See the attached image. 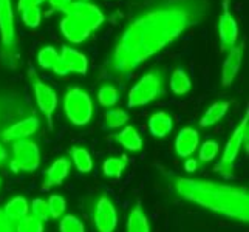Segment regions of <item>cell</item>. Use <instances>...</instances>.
Masks as SVG:
<instances>
[{"label": "cell", "instance_id": "obj_1", "mask_svg": "<svg viewBox=\"0 0 249 232\" xmlns=\"http://www.w3.org/2000/svg\"><path fill=\"white\" fill-rule=\"evenodd\" d=\"M201 0H174L145 11L127 25L108 59V70L118 77L128 76L147 59L175 42L203 19Z\"/></svg>", "mask_w": 249, "mask_h": 232}, {"label": "cell", "instance_id": "obj_14", "mask_svg": "<svg viewBox=\"0 0 249 232\" xmlns=\"http://www.w3.org/2000/svg\"><path fill=\"white\" fill-rule=\"evenodd\" d=\"M59 59L64 62L67 67L68 73H74V74H87L89 70V61L87 56L81 53L79 50L71 48V47H62L61 53H59Z\"/></svg>", "mask_w": 249, "mask_h": 232}, {"label": "cell", "instance_id": "obj_30", "mask_svg": "<svg viewBox=\"0 0 249 232\" xmlns=\"http://www.w3.org/2000/svg\"><path fill=\"white\" fill-rule=\"evenodd\" d=\"M22 22L25 27L28 28H37L42 22V11L40 8H27V10L20 11Z\"/></svg>", "mask_w": 249, "mask_h": 232}, {"label": "cell", "instance_id": "obj_36", "mask_svg": "<svg viewBox=\"0 0 249 232\" xmlns=\"http://www.w3.org/2000/svg\"><path fill=\"white\" fill-rule=\"evenodd\" d=\"M47 2H48V5L51 6V10H53V11H61L62 13L65 8L73 2V0H47Z\"/></svg>", "mask_w": 249, "mask_h": 232}, {"label": "cell", "instance_id": "obj_35", "mask_svg": "<svg viewBox=\"0 0 249 232\" xmlns=\"http://www.w3.org/2000/svg\"><path fill=\"white\" fill-rule=\"evenodd\" d=\"M0 232H16L14 223H11L5 217L3 211H0Z\"/></svg>", "mask_w": 249, "mask_h": 232}, {"label": "cell", "instance_id": "obj_22", "mask_svg": "<svg viewBox=\"0 0 249 232\" xmlns=\"http://www.w3.org/2000/svg\"><path fill=\"white\" fill-rule=\"evenodd\" d=\"M127 232H150L149 218L140 204H136L130 211V215L127 220Z\"/></svg>", "mask_w": 249, "mask_h": 232}, {"label": "cell", "instance_id": "obj_31", "mask_svg": "<svg viewBox=\"0 0 249 232\" xmlns=\"http://www.w3.org/2000/svg\"><path fill=\"white\" fill-rule=\"evenodd\" d=\"M218 150H220V147H218V143H217V141H212V140L204 141L203 145L200 147L198 157H200V160H201L203 162H209V161H212L213 158L217 157V155H218Z\"/></svg>", "mask_w": 249, "mask_h": 232}, {"label": "cell", "instance_id": "obj_34", "mask_svg": "<svg viewBox=\"0 0 249 232\" xmlns=\"http://www.w3.org/2000/svg\"><path fill=\"white\" fill-rule=\"evenodd\" d=\"M47 0H19V2H17V10L23 11V10H27V8H39Z\"/></svg>", "mask_w": 249, "mask_h": 232}, {"label": "cell", "instance_id": "obj_25", "mask_svg": "<svg viewBox=\"0 0 249 232\" xmlns=\"http://www.w3.org/2000/svg\"><path fill=\"white\" fill-rule=\"evenodd\" d=\"M59 61V51L51 47V45H47L44 48L39 50L37 53V62L42 68H45V70H51V68L54 67V64Z\"/></svg>", "mask_w": 249, "mask_h": 232}, {"label": "cell", "instance_id": "obj_27", "mask_svg": "<svg viewBox=\"0 0 249 232\" xmlns=\"http://www.w3.org/2000/svg\"><path fill=\"white\" fill-rule=\"evenodd\" d=\"M14 228L16 232H44V221L28 214L27 217L17 221Z\"/></svg>", "mask_w": 249, "mask_h": 232}, {"label": "cell", "instance_id": "obj_26", "mask_svg": "<svg viewBox=\"0 0 249 232\" xmlns=\"http://www.w3.org/2000/svg\"><path fill=\"white\" fill-rule=\"evenodd\" d=\"M98 101L102 107H113L119 101V91L116 90V87L110 84L102 85L98 90Z\"/></svg>", "mask_w": 249, "mask_h": 232}, {"label": "cell", "instance_id": "obj_33", "mask_svg": "<svg viewBox=\"0 0 249 232\" xmlns=\"http://www.w3.org/2000/svg\"><path fill=\"white\" fill-rule=\"evenodd\" d=\"M30 211H31V215H33V217H36V218H39V220H42V221H45V220L50 218L48 204H47V201L40 200V198L33 200V203H31V206H30Z\"/></svg>", "mask_w": 249, "mask_h": 232}, {"label": "cell", "instance_id": "obj_4", "mask_svg": "<svg viewBox=\"0 0 249 232\" xmlns=\"http://www.w3.org/2000/svg\"><path fill=\"white\" fill-rule=\"evenodd\" d=\"M64 111L67 119L74 125H85L93 118V101L81 87H71L64 96Z\"/></svg>", "mask_w": 249, "mask_h": 232}, {"label": "cell", "instance_id": "obj_32", "mask_svg": "<svg viewBox=\"0 0 249 232\" xmlns=\"http://www.w3.org/2000/svg\"><path fill=\"white\" fill-rule=\"evenodd\" d=\"M61 232H85V228L82 225V221L74 217V215H65L61 220V226H59Z\"/></svg>", "mask_w": 249, "mask_h": 232}, {"label": "cell", "instance_id": "obj_20", "mask_svg": "<svg viewBox=\"0 0 249 232\" xmlns=\"http://www.w3.org/2000/svg\"><path fill=\"white\" fill-rule=\"evenodd\" d=\"M229 108V102L228 101H217L204 111V115L200 119V125L201 127H211L215 125L218 121H221L225 115L228 113Z\"/></svg>", "mask_w": 249, "mask_h": 232}, {"label": "cell", "instance_id": "obj_17", "mask_svg": "<svg viewBox=\"0 0 249 232\" xmlns=\"http://www.w3.org/2000/svg\"><path fill=\"white\" fill-rule=\"evenodd\" d=\"M172 128H174V121L166 111H157L149 119V130L155 138H166Z\"/></svg>", "mask_w": 249, "mask_h": 232}, {"label": "cell", "instance_id": "obj_21", "mask_svg": "<svg viewBox=\"0 0 249 232\" xmlns=\"http://www.w3.org/2000/svg\"><path fill=\"white\" fill-rule=\"evenodd\" d=\"M169 85H170L172 93L177 94V96H183V94L191 91L192 81H191V77H189V74L186 73L184 68L178 67L174 70V73H172Z\"/></svg>", "mask_w": 249, "mask_h": 232}, {"label": "cell", "instance_id": "obj_15", "mask_svg": "<svg viewBox=\"0 0 249 232\" xmlns=\"http://www.w3.org/2000/svg\"><path fill=\"white\" fill-rule=\"evenodd\" d=\"M200 145V135L192 127H184L179 130L175 140V152L178 157L189 158L196 152V147Z\"/></svg>", "mask_w": 249, "mask_h": 232}, {"label": "cell", "instance_id": "obj_19", "mask_svg": "<svg viewBox=\"0 0 249 232\" xmlns=\"http://www.w3.org/2000/svg\"><path fill=\"white\" fill-rule=\"evenodd\" d=\"M116 141L130 152H140L142 149V138L132 125H127L119 133H116Z\"/></svg>", "mask_w": 249, "mask_h": 232}, {"label": "cell", "instance_id": "obj_29", "mask_svg": "<svg viewBox=\"0 0 249 232\" xmlns=\"http://www.w3.org/2000/svg\"><path fill=\"white\" fill-rule=\"evenodd\" d=\"M48 212H50V217L51 218H61L64 214H65V209H67V203H65V198L61 195H51L48 201Z\"/></svg>", "mask_w": 249, "mask_h": 232}, {"label": "cell", "instance_id": "obj_39", "mask_svg": "<svg viewBox=\"0 0 249 232\" xmlns=\"http://www.w3.org/2000/svg\"><path fill=\"white\" fill-rule=\"evenodd\" d=\"M6 158H8V152L3 145L0 144V164H3V162L6 161Z\"/></svg>", "mask_w": 249, "mask_h": 232}, {"label": "cell", "instance_id": "obj_3", "mask_svg": "<svg viewBox=\"0 0 249 232\" xmlns=\"http://www.w3.org/2000/svg\"><path fill=\"white\" fill-rule=\"evenodd\" d=\"M62 13L64 17L59 23V28L64 37L71 44H82L91 36L93 31L101 28L106 22L104 13L90 2L73 0Z\"/></svg>", "mask_w": 249, "mask_h": 232}, {"label": "cell", "instance_id": "obj_13", "mask_svg": "<svg viewBox=\"0 0 249 232\" xmlns=\"http://www.w3.org/2000/svg\"><path fill=\"white\" fill-rule=\"evenodd\" d=\"M39 130V119L36 116L25 118L22 121H17L11 127H8L2 133V138L6 143H16L20 140H27L28 136L34 135Z\"/></svg>", "mask_w": 249, "mask_h": 232}, {"label": "cell", "instance_id": "obj_11", "mask_svg": "<svg viewBox=\"0 0 249 232\" xmlns=\"http://www.w3.org/2000/svg\"><path fill=\"white\" fill-rule=\"evenodd\" d=\"M218 36L221 50H231L238 42V23L228 10V0L225 2V10L218 19Z\"/></svg>", "mask_w": 249, "mask_h": 232}, {"label": "cell", "instance_id": "obj_5", "mask_svg": "<svg viewBox=\"0 0 249 232\" xmlns=\"http://www.w3.org/2000/svg\"><path fill=\"white\" fill-rule=\"evenodd\" d=\"M162 93V76L158 71L144 74L128 93V107H142L155 101Z\"/></svg>", "mask_w": 249, "mask_h": 232}, {"label": "cell", "instance_id": "obj_8", "mask_svg": "<svg viewBox=\"0 0 249 232\" xmlns=\"http://www.w3.org/2000/svg\"><path fill=\"white\" fill-rule=\"evenodd\" d=\"M30 81H31V87H33L36 104H37L39 110L44 113V116L48 119V123L51 124V119H53V115L57 108V94L34 71H30Z\"/></svg>", "mask_w": 249, "mask_h": 232}, {"label": "cell", "instance_id": "obj_28", "mask_svg": "<svg viewBox=\"0 0 249 232\" xmlns=\"http://www.w3.org/2000/svg\"><path fill=\"white\" fill-rule=\"evenodd\" d=\"M128 121V113L121 108H111L106 113V125L108 128H119Z\"/></svg>", "mask_w": 249, "mask_h": 232}, {"label": "cell", "instance_id": "obj_10", "mask_svg": "<svg viewBox=\"0 0 249 232\" xmlns=\"http://www.w3.org/2000/svg\"><path fill=\"white\" fill-rule=\"evenodd\" d=\"M0 37L5 48L16 47V22L11 0H0Z\"/></svg>", "mask_w": 249, "mask_h": 232}, {"label": "cell", "instance_id": "obj_6", "mask_svg": "<svg viewBox=\"0 0 249 232\" xmlns=\"http://www.w3.org/2000/svg\"><path fill=\"white\" fill-rule=\"evenodd\" d=\"M248 123H249V116L246 111V116L243 118V121L238 124V127L234 130V133L231 135V138L225 147V152H223V157L218 161V164L215 167V170L218 174H221L223 177H231L234 170V164L235 160L240 153V149L245 144V141H248Z\"/></svg>", "mask_w": 249, "mask_h": 232}, {"label": "cell", "instance_id": "obj_12", "mask_svg": "<svg viewBox=\"0 0 249 232\" xmlns=\"http://www.w3.org/2000/svg\"><path fill=\"white\" fill-rule=\"evenodd\" d=\"M243 53H245L243 44H237L235 47L228 50V57L225 59V64H223V68H221V84L225 85V87H229V85L235 81L240 68H242Z\"/></svg>", "mask_w": 249, "mask_h": 232}, {"label": "cell", "instance_id": "obj_37", "mask_svg": "<svg viewBox=\"0 0 249 232\" xmlns=\"http://www.w3.org/2000/svg\"><path fill=\"white\" fill-rule=\"evenodd\" d=\"M51 70L54 71V74L61 76V77H64V76H67V74H70V73H68V70H67V67L64 65V62L61 61V59H59V61L54 64V67L51 68Z\"/></svg>", "mask_w": 249, "mask_h": 232}, {"label": "cell", "instance_id": "obj_23", "mask_svg": "<svg viewBox=\"0 0 249 232\" xmlns=\"http://www.w3.org/2000/svg\"><path fill=\"white\" fill-rule=\"evenodd\" d=\"M128 164V160L125 155L123 157H113V158H107L102 164V172L104 175L108 178H119L123 175V172L125 170Z\"/></svg>", "mask_w": 249, "mask_h": 232}, {"label": "cell", "instance_id": "obj_24", "mask_svg": "<svg viewBox=\"0 0 249 232\" xmlns=\"http://www.w3.org/2000/svg\"><path fill=\"white\" fill-rule=\"evenodd\" d=\"M70 155L73 158V162L76 169L82 174H89V172L93 170V160H91V155L89 153V150H85L84 147H71Z\"/></svg>", "mask_w": 249, "mask_h": 232}, {"label": "cell", "instance_id": "obj_40", "mask_svg": "<svg viewBox=\"0 0 249 232\" xmlns=\"http://www.w3.org/2000/svg\"><path fill=\"white\" fill-rule=\"evenodd\" d=\"M81 2H89V0H81Z\"/></svg>", "mask_w": 249, "mask_h": 232}, {"label": "cell", "instance_id": "obj_38", "mask_svg": "<svg viewBox=\"0 0 249 232\" xmlns=\"http://www.w3.org/2000/svg\"><path fill=\"white\" fill-rule=\"evenodd\" d=\"M196 160H192V158H189L186 162H184V169L187 170V172H194V170H196Z\"/></svg>", "mask_w": 249, "mask_h": 232}, {"label": "cell", "instance_id": "obj_9", "mask_svg": "<svg viewBox=\"0 0 249 232\" xmlns=\"http://www.w3.org/2000/svg\"><path fill=\"white\" fill-rule=\"evenodd\" d=\"M94 225L98 232H113L118 225V214L115 204L107 196H101L94 206Z\"/></svg>", "mask_w": 249, "mask_h": 232}, {"label": "cell", "instance_id": "obj_16", "mask_svg": "<svg viewBox=\"0 0 249 232\" xmlns=\"http://www.w3.org/2000/svg\"><path fill=\"white\" fill-rule=\"evenodd\" d=\"M70 160L68 158H59L51 164L45 172V187L59 186L67 178L70 172Z\"/></svg>", "mask_w": 249, "mask_h": 232}, {"label": "cell", "instance_id": "obj_7", "mask_svg": "<svg viewBox=\"0 0 249 232\" xmlns=\"http://www.w3.org/2000/svg\"><path fill=\"white\" fill-rule=\"evenodd\" d=\"M40 166L39 145L31 140H20L13 144L11 169L14 172H34Z\"/></svg>", "mask_w": 249, "mask_h": 232}, {"label": "cell", "instance_id": "obj_2", "mask_svg": "<svg viewBox=\"0 0 249 232\" xmlns=\"http://www.w3.org/2000/svg\"><path fill=\"white\" fill-rule=\"evenodd\" d=\"M174 186L184 200L204 209L238 221L248 223L249 220V195L248 189L243 186H229L183 177L177 178Z\"/></svg>", "mask_w": 249, "mask_h": 232}, {"label": "cell", "instance_id": "obj_18", "mask_svg": "<svg viewBox=\"0 0 249 232\" xmlns=\"http://www.w3.org/2000/svg\"><path fill=\"white\" fill-rule=\"evenodd\" d=\"M3 214L8 220L16 225L17 221L22 220L23 217H27L30 214V204L25 196H14L13 200L6 203Z\"/></svg>", "mask_w": 249, "mask_h": 232}]
</instances>
